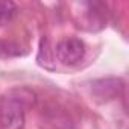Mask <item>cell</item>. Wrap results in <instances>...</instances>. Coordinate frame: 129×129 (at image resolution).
<instances>
[{
  "label": "cell",
  "mask_w": 129,
  "mask_h": 129,
  "mask_svg": "<svg viewBox=\"0 0 129 129\" xmlns=\"http://www.w3.org/2000/svg\"><path fill=\"white\" fill-rule=\"evenodd\" d=\"M79 6L84 9L82 15L87 18V24H90V29H96V24L99 27L102 26L105 15V6L102 3H81Z\"/></svg>",
  "instance_id": "obj_4"
},
{
  "label": "cell",
  "mask_w": 129,
  "mask_h": 129,
  "mask_svg": "<svg viewBox=\"0 0 129 129\" xmlns=\"http://www.w3.org/2000/svg\"><path fill=\"white\" fill-rule=\"evenodd\" d=\"M37 102V94L27 87L8 90L0 97V126L2 129H23L26 111Z\"/></svg>",
  "instance_id": "obj_1"
},
{
  "label": "cell",
  "mask_w": 129,
  "mask_h": 129,
  "mask_svg": "<svg viewBox=\"0 0 129 129\" xmlns=\"http://www.w3.org/2000/svg\"><path fill=\"white\" fill-rule=\"evenodd\" d=\"M17 5L14 2H0V26H5L17 15Z\"/></svg>",
  "instance_id": "obj_5"
},
{
  "label": "cell",
  "mask_w": 129,
  "mask_h": 129,
  "mask_svg": "<svg viewBox=\"0 0 129 129\" xmlns=\"http://www.w3.org/2000/svg\"><path fill=\"white\" fill-rule=\"evenodd\" d=\"M124 84L120 78H102L91 82V94L99 102H109L123 93Z\"/></svg>",
  "instance_id": "obj_3"
},
{
  "label": "cell",
  "mask_w": 129,
  "mask_h": 129,
  "mask_svg": "<svg viewBox=\"0 0 129 129\" xmlns=\"http://www.w3.org/2000/svg\"><path fill=\"white\" fill-rule=\"evenodd\" d=\"M85 44L79 38H64L56 44V58L64 66H76L85 56Z\"/></svg>",
  "instance_id": "obj_2"
}]
</instances>
